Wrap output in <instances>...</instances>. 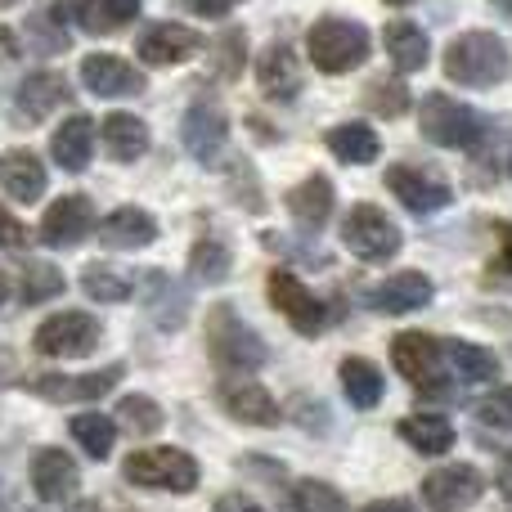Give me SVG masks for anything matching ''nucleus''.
I'll return each mask as SVG.
<instances>
[{
	"label": "nucleus",
	"instance_id": "34",
	"mask_svg": "<svg viewBox=\"0 0 512 512\" xmlns=\"http://www.w3.org/2000/svg\"><path fill=\"white\" fill-rule=\"evenodd\" d=\"M445 355H450V364L459 369L463 382H490L499 373V355L486 351V346H477V342H450Z\"/></svg>",
	"mask_w": 512,
	"mask_h": 512
},
{
	"label": "nucleus",
	"instance_id": "12",
	"mask_svg": "<svg viewBox=\"0 0 512 512\" xmlns=\"http://www.w3.org/2000/svg\"><path fill=\"white\" fill-rule=\"evenodd\" d=\"M441 342L427 333H400L396 342H391V364H396L400 378H409L414 387H436L441 382Z\"/></svg>",
	"mask_w": 512,
	"mask_h": 512
},
{
	"label": "nucleus",
	"instance_id": "3",
	"mask_svg": "<svg viewBox=\"0 0 512 512\" xmlns=\"http://www.w3.org/2000/svg\"><path fill=\"white\" fill-rule=\"evenodd\" d=\"M306 54L319 72L337 77V72H351L369 59V32L351 18H319L306 32Z\"/></svg>",
	"mask_w": 512,
	"mask_h": 512
},
{
	"label": "nucleus",
	"instance_id": "26",
	"mask_svg": "<svg viewBox=\"0 0 512 512\" xmlns=\"http://www.w3.org/2000/svg\"><path fill=\"white\" fill-rule=\"evenodd\" d=\"M382 41H387V54H391V63H396L400 72H423L427 68V54H432V45H427V32L418 23H405V18H396V23H387Z\"/></svg>",
	"mask_w": 512,
	"mask_h": 512
},
{
	"label": "nucleus",
	"instance_id": "52",
	"mask_svg": "<svg viewBox=\"0 0 512 512\" xmlns=\"http://www.w3.org/2000/svg\"><path fill=\"white\" fill-rule=\"evenodd\" d=\"M9 5H18V0H0V9H9Z\"/></svg>",
	"mask_w": 512,
	"mask_h": 512
},
{
	"label": "nucleus",
	"instance_id": "7",
	"mask_svg": "<svg viewBox=\"0 0 512 512\" xmlns=\"http://www.w3.org/2000/svg\"><path fill=\"white\" fill-rule=\"evenodd\" d=\"M342 243H346V252H355L360 261H391V256L400 252V230L382 207L360 203L342 221Z\"/></svg>",
	"mask_w": 512,
	"mask_h": 512
},
{
	"label": "nucleus",
	"instance_id": "40",
	"mask_svg": "<svg viewBox=\"0 0 512 512\" xmlns=\"http://www.w3.org/2000/svg\"><path fill=\"white\" fill-rule=\"evenodd\" d=\"M364 99H369V108H373V113H382V117H400L409 108L405 81H373Z\"/></svg>",
	"mask_w": 512,
	"mask_h": 512
},
{
	"label": "nucleus",
	"instance_id": "2",
	"mask_svg": "<svg viewBox=\"0 0 512 512\" xmlns=\"http://www.w3.org/2000/svg\"><path fill=\"white\" fill-rule=\"evenodd\" d=\"M207 351H212V360L221 364L225 373H252L270 360L261 333L243 324L230 306H216L212 315H207Z\"/></svg>",
	"mask_w": 512,
	"mask_h": 512
},
{
	"label": "nucleus",
	"instance_id": "29",
	"mask_svg": "<svg viewBox=\"0 0 512 512\" xmlns=\"http://www.w3.org/2000/svg\"><path fill=\"white\" fill-rule=\"evenodd\" d=\"M337 378H342V391H346V400H351L355 409H373L382 400V373L373 369L369 360H360V355L342 360Z\"/></svg>",
	"mask_w": 512,
	"mask_h": 512
},
{
	"label": "nucleus",
	"instance_id": "31",
	"mask_svg": "<svg viewBox=\"0 0 512 512\" xmlns=\"http://www.w3.org/2000/svg\"><path fill=\"white\" fill-rule=\"evenodd\" d=\"M140 14V0H81L77 5V18L86 23V32H122L131 18Z\"/></svg>",
	"mask_w": 512,
	"mask_h": 512
},
{
	"label": "nucleus",
	"instance_id": "9",
	"mask_svg": "<svg viewBox=\"0 0 512 512\" xmlns=\"http://www.w3.org/2000/svg\"><path fill=\"white\" fill-rule=\"evenodd\" d=\"M90 230H95V207H90L86 194H63L59 203H50L41 216V243L54 252L81 248Z\"/></svg>",
	"mask_w": 512,
	"mask_h": 512
},
{
	"label": "nucleus",
	"instance_id": "42",
	"mask_svg": "<svg viewBox=\"0 0 512 512\" xmlns=\"http://www.w3.org/2000/svg\"><path fill=\"white\" fill-rule=\"evenodd\" d=\"M0 248H27V225L0 207Z\"/></svg>",
	"mask_w": 512,
	"mask_h": 512
},
{
	"label": "nucleus",
	"instance_id": "49",
	"mask_svg": "<svg viewBox=\"0 0 512 512\" xmlns=\"http://www.w3.org/2000/svg\"><path fill=\"white\" fill-rule=\"evenodd\" d=\"M495 9H499V14H508V18H512V0H495Z\"/></svg>",
	"mask_w": 512,
	"mask_h": 512
},
{
	"label": "nucleus",
	"instance_id": "48",
	"mask_svg": "<svg viewBox=\"0 0 512 512\" xmlns=\"http://www.w3.org/2000/svg\"><path fill=\"white\" fill-rule=\"evenodd\" d=\"M5 297H9V274H5V265H0V306H5Z\"/></svg>",
	"mask_w": 512,
	"mask_h": 512
},
{
	"label": "nucleus",
	"instance_id": "20",
	"mask_svg": "<svg viewBox=\"0 0 512 512\" xmlns=\"http://www.w3.org/2000/svg\"><path fill=\"white\" fill-rule=\"evenodd\" d=\"M432 297H436V288L427 274L400 270L373 288V310H382V315H409V310H423Z\"/></svg>",
	"mask_w": 512,
	"mask_h": 512
},
{
	"label": "nucleus",
	"instance_id": "38",
	"mask_svg": "<svg viewBox=\"0 0 512 512\" xmlns=\"http://www.w3.org/2000/svg\"><path fill=\"white\" fill-rule=\"evenodd\" d=\"M117 414H122V423L131 427V432H140V436H149V432H158L162 427V409L153 405L149 396H122L117 400Z\"/></svg>",
	"mask_w": 512,
	"mask_h": 512
},
{
	"label": "nucleus",
	"instance_id": "16",
	"mask_svg": "<svg viewBox=\"0 0 512 512\" xmlns=\"http://www.w3.org/2000/svg\"><path fill=\"white\" fill-rule=\"evenodd\" d=\"M387 189H391V194H396L414 216L445 212V207H450V198H454L450 189L441 185V180L423 176L418 167H391V171H387Z\"/></svg>",
	"mask_w": 512,
	"mask_h": 512
},
{
	"label": "nucleus",
	"instance_id": "17",
	"mask_svg": "<svg viewBox=\"0 0 512 512\" xmlns=\"http://www.w3.org/2000/svg\"><path fill=\"white\" fill-rule=\"evenodd\" d=\"M158 239V221L144 207H117L99 221V243L108 252H140Z\"/></svg>",
	"mask_w": 512,
	"mask_h": 512
},
{
	"label": "nucleus",
	"instance_id": "18",
	"mask_svg": "<svg viewBox=\"0 0 512 512\" xmlns=\"http://www.w3.org/2000/svg\"><path fill=\"white\" fill-rule=\"evenodd\" d=\"M203 50V36L185 23H158L140 36V59L153 68H167V63H185Z\"/></svg>",
	"mask_w": 512,
	"mask_h": 512
},
{
	"label": "nucleus",
	"instance_id": "28",
	"mask_svg": "<svg viewBox=\"0 0 512 512\" xmlns=\"http://www.w3.org/2000/svg\"><path fill=\"white\" fill-rule=\"evenodd\" d=\"M328 149H333L342 162H351V167H364V162H378L382 140L373 126L346 122V126H333V131H328Z\"/></svg>",
	"mask_w": 512,
	"mask_h": 512
},
{
	"label": "nucleus",
	"instance_id": "39",
	"mask_svg": "<svg viewBox=\"0 0 512 512\" xmlns=\"http://www.w3.org/2000/svg\"><path fill=\"white\" fill-rule=\"evenodd\" d=\"M212 50H216V77H221V81H234V77L243 72V50H248V36L230 27V32L216 36Z\"/></svg>",
	"mask_w": 512,
	"mask_h": 512
},
{
	"label": "nucleus",
	"instance_id": "47",
	"mask_svg": "<svg viewBox=\"0 0 512 512\" xmlns=\"http://www.w3.org/2000/svg\"><path fill=\"white\" fill-rule=\"evenodd\" d=\"M499 243H504V270H512V225H499Z\"/></svg>",
	"mask_w": 512,
	"mask_h": 512
},
{
	"label": "nucleus",
	"instance_id": "37",
	"mask_svg": "<svg viewBox=\"0 0 512 512\" xmlns=\"http://www.w3.org/2000/svg\"><path fill=\"white\" fill-rule=\"evenodd\" d=\"M288 504H292V512H351L346 499L337 495L328 481H297Z\"/></svg>",
	"mask_w": 512,
	"mask_h": 512
},
{
	"label": "nucleus",
	"instance_id": "23",
	"mask_svg": "<svg viewBox=\"0 0 512 512\" xmlns=\"http://www.w3.org/2000/svg\"><path fill=\"white\" fill-rule=\"evenodd\" d=\"M90 149H95V122L81 113H72L68 122H59V131L50 135V153L63 171H86Z\"/></svg>",
	"mask_w": 512,
	"mask_h": 512
},
{
	"label": "nucleus",
	"instance_id": "27",
	"mask_svg": "<svg viewBox=\"0 0 512 512\" xmlns=\"http://www.w3.org/2000/svg\"><path fill=\"white\" fill-rule=\"evenodd\" d=\"M288 212L297 216V225H306V230H319V225L333 216V185H328L324 176L301 180V185L288 194Z\"/></svg>",
	"mask_w": 512,
	"mask_h": 512
},
{
	"label": "nucleus",
	"instance_id": "35",
	"mask_svg": "<svg viewBox=\"0 0 512 512\" xmlns=\"http://www.w3.org/2000/svg\"><path fill=\"white\" fill-rule=\"evenodd\" d=\"M81 292L86 297H95V301H104V306H113V301H126L131 297V279L126 274H117L113 265H86L81 270Z\"/></svg>",
	"mask_w": 512,
	"mask_h": 512
},
{
	"label": "nucleus",
	"instance_id": "43",
	"mask_svg": "<svg viewBox=\"0 0 512 512\" xmlns=\"http://www.w3.org/2000/svg\"><path fill=\"white\" fill-rule=\"evenodd\" d=\"M185 5L194 9V14H203V18H225L239 0H185Z\"/></svg>",
	"mask_w": 512,
	"mask_h": 512
},
{
	"label": "nucleus",
	"instance_id": "24",
	"mask_svg": "<svg viewBox=\"0 0 512 512\" xmlns=\"http://www.w3.org/2000/svg\"><path fill=\"white\" fill-rule=\"evenodd\" d=\"M63 99H68V86H63L59 72H32V77H23L14 104H18V113H23L27 122H45Z\"/></svg>",
	"mask_w": 512,
	"mask_h": 512
},
{
	"label": "nucleus",
	"instance_id": "32",
	"mask_svg": "<svg viewBox=\"0 0 512 512\" xmlns=\"http://www.w3.org/2000/svg\"><path fill=\"white\" fill-rule=\"evenodd\" d=\"M230 270H234V256L221 239H198L194 243V252H189V274H194L198 283H225Z\"/></svg>",
	"mask_w": 512,
	"mask_h": 512
},
{
	"label": "nucleus",
	"instance_id": "50",
	"mask_svg": "<svg viewBox=\"0 0 512 512\" xmlns=\"http://www.w3.org/2000/svg\"><path fill=\"white\" fill-rule=\"evenodd\" d=\"M72 512H104V508H99V504H77Z\"/></svg>",
	"mask_w": 512,
	"mask_h": 512
},
{
	"label": "nucleus",
	"instance_id": "41",
	"mask_svg": "<svg viewBox=\"0 0 512 512\" xmlns=\"http://www.w3.org/2000/svg\"><path fill=\"white\" fill-rule=\"evenodd\" d=\"M477 414L486 418V423H495V427H512V387H499L495 396H486L477 405Z\"/></svg>",
	"mask_w": 512,
	"mask_h": 512
},
{
	"label": "nucleus",
	"instance_id": "8",
	"mask_svg": "<svg viewBox=\"0 0 512 512\" xmlns=\"http://www.w3.org/2000/svg\"><path fill=\"white\" fill-rule=\"evenodd\" d=\"M265 292H270V301L279 306V315L288 319V324L297 328L301 337H315L319 328L328 324L324 301H319L315 292H310L292 270H270V279H265Z\"/></svg>",
	"mask_w": 512,
	"mask_h": 512
},
{
	"label": "nucleus",
	"instance_id": "5",
	"mask_svg": "<svg viewBox=\"0 0 512 512\" xmlns=\"http://www.w3.org/2000/svg\"><path fill=\"white\" fill-rule=\"evenodd\" d=\"M122 477L144 490H171V495H189L198 486V463L185 450H135L122 463Z\"/></svg>",
	"mask_w": 512,
	"mask_h": 512
},
{
	"label": "nucleus",
	"instance_id": "30",
	"mask_svg": "<svg viewBox=\"0 0 512 512\" xmlns=\"http://www.w3.org/2000/svg\"><path fill=\"white\" fill-rule=\"evenodd\" d=\"M400 436H405L418 454H445L454 445V423L441 414H414L400 423Z\"/></svg>",
	"mask_w": 512,
	"mask_h": 512
},
{
	"label": "nucleus",
	"instance_id": "10",
	"mask_svg": "<svg viewBox=\"0 0 512 512\" xmlns=\"http://www.w3.org/2000/svg\"><path fill=\"white\" fill-rule=\"evenodd\" d=\"M481 490H486V481H481V472L468 468V463L436 468V472H427V481H423V499L432 512H468L481 499Z\"/></svg>",
	"mask_w": 512,
	"mask_h": 512
},
{
	"label": "nucleus",
	"instance_id": "6",
	"mask_svg": "<svg viewBox=\"0 0 512 512\" xmlns=\"http://www.w3.org/2000/svg\"><path fill=\"white\" fill-rule=\"evenodd\" d=\"M99 319L86 315V310H63V315H50L41 328H36V351L50 355V360H86L99 346Z\"/></svg>",
	"mask_w": 512,
	"mask_h": 512
},
{
	"label": "nucleus",
	"instance_id": "14",
	"mask_svg": "<svg viewBox=\"0 0 512 512\" xmlns=\"http://www.w3.org/2000/svg\"><path fill=\"white\" fill-rule=\"evenodd\" d=\"M256 81H261L265 99H279V104L297 99L301 95V54L283 41H270L256 54Z\"/></svg>",
	"mask_w": 512,
	"mask_h": 512
},
{
	"label": "nucleus",
	"instance_id": "11",
	"mask_svg": "<svg viewBox=\"0 0 512 512\" xmlns=\"http://www.w3.org/2000/svg\"><path fill=\"white\" fill-rule=\"evenodd\" d=\"M117 378H122L117 364L99 373H27V391L45 400H99L104 391L117 387Z\"/></svg>",
	"mask_w": 512,
	"mask_h": 512
},
{
	"label": "nucleus",
	"instance_id": "44",
	"mask_svg": "<svg viewBox=\"0 0 512 512\" xmlns=\"http://www.w3.org/2000/svg\"><path fill=\"white\" fill-rule=\"evenodd\" d=\"M216 512H265V508L252 504L248 495H225V499H216Z\"/></svg>",
	"mask_w": 512,
	"mask_h": 512
},
{
	"label": "nucleus",
	"instance_id": "19",
	"mask_svg": "<svg viewBox=\"0 0 512 512\" xmlns=\"http://www.w3.org/2000/svg\"><path fill=\"white\" fill-rule=\"evenodd\" d=\"M77 486H81V472L63 450H41L32 459V490L41 504H63V499L77 495Z\"/></svg>",
	"mask_w": 512,
	"mask_h": 512
},
{
	"label": "nucleus",
	"instance_id": "51",
	"mask_svg": "<svg viewBox=\"0 0 512 512\" xmlns=\"http://www.w3.org/2000/svg\"><path fill=\"white\" fill-rule=\"evenodd\" d=\"M0 512H9V504H5V490H0Z\"/></svg>",
	"mask_w": 512,
	"mask_h": 512
},
{
	"label": "nucleus",
	"instance_id": "1",
	"mask_svg": "<svg viewBox=\"0 0 512 512\" xmlns=\"http://www.w3.org/2000/svg\"><path fill=\"white\" fill-rule=\"evenodd\" d=\"M445 77L459 86L486 90L508 77V45L495 32H463L445 50Z\"/></svg>",
	"mask_w": 512,
	"mask_h": 512
},
{
	"label": "nucleus",
	"instance_id": "4",
	"mask_svg": "<svg viewBox=\"0 0 512 512\" xmlns=\"http://www.w3.org/2000/svg\"><path fill=\"white\" fill-rule=\"evenodd\" d=\"M418 126L441 149H477L481 135H486V117L450 95H427L418 108Z\"/></svg>",
	"mask_w": 512,
	"mask_h": 512
},
{
	"label": "nucleus",
	"instance_id": "15",
	"mask_svg": "<svg viewBox=\"0 0 512 512\" xmlns=\"http://www.w3.org/2000/svg\"><path fill=\"white\" fill-rule=\"evenodd\" d=\"M81 81L90 95L99 99H117V95H144V72L131 68L117 54H86L81 59Z\"/></svg>",
	"mask_w": 512,
	"mask_h": 512
},
{
	"label": "nucleus",
	"instance_id": "46",
	"mask_svg": "<svg viewBox=\"0 0 512 512\" xmlns=\"http://www.w3.org/2000/svg\"><path fill=\"white\" fill-rule=\"evenodd\" d=\"M495 486H499V495H504V499H512V454H504V463H499Z\"/></svg>",
	"mask_w": 512,
	"mask_h": 512
},
{
	"label": "nucleus",
	"instance_id": "36",
	"mask_svg": "<svg viewBox=\"0 0 512 512\" xmlns=\"http://www.w3.org/2000/svg\"><path fill=\"white\" fill-rule=\"evenodd\" d=\"M59 292H63V274L54 270V265H45V261L23 265V279H18V297H23V306H41V301L59 297Z\"/></svg>",
	"mask_w": 512,
	"mask_h": 512
},
{
	"label": "nucleus",
	"instance_id": "53",
	"mask_svg": "<svg viewBox=\"0 0 512 512\" xmlns=\"http://www.w3.org/2000/svg\"><path fill=\"white\" fill-rule=\"evenodd\" d=\"M391 5H409V0H391Z\"/></svg>",
	"mask_w": 512,
	"mask_h": 512
},
{
	"label": "nucleus",
	"instance_id": "13",
	"mask_svg": "<svg viewBox=\"0 0 512 512\" xmlns=\"http://www.w3.org/2000/svg\"><path fill=\"white\" fill-rule=\"evenodd\" d=\"M225 144H230V122L216 104H198L185 113V149L194 153L203 167H221Z\"/></svg>",
	"mask_w": 512,
	"mask_h": 512
},
{
	"label": "nucleus",
	"instance_id": "21",
	"mask_svg": "<svg viewBox=\"0 0 512 512\" xmlns=\"http://www.w3.org/2000/svg\"><path fill=\"white\" fill-rule=\"evenodd\" d=\"M221 405L248 427H274L279 423V405H274V396L265 387H256V382H248V378L221 382Z\"/></svg>",
	"mask_w": 512,
	"mask_h": 512
},
{
	"label": "nucleus",
	"instance_id": "22",
	"mask_svg": "<svg viewBox=\"0 0 512 512\" xmlns=\"http://www.w3.org/2000/svg\"><path fill=\"white\" fill-rule=\"evenodd\" d=\"M0 189H5L9 198H18V203H36V198L45 194V167L36 153L27 149H14L0 158Z\"/></svg>",
	"mask_w": 512,
	"mask_h": 512
},
{
	"label": "nucleus",
	"instance_id": "25",
	"mask_svg": "<svg viewBox=\"0 0 512 512\" xmlns=\"http://www.w3.org/2000/svg\"><path fill=\"white\" fill-rule=\"evenodd\" d=\"M99 131H104L108 158H117V162H135L149 153V126L131 113H108L104 122H99Z\"/></svg>",
	"mask_w": 512,
	"mask_h": 512
},
{
	"label": "nucleus",
	"instance_id": "45",
	"mask_svg": "<svg viewBox=\"0 0 512 512\" xmlns=\"http://www.w3.org/2000/svg\"><path fill=\"white\" fill-rule=\"evenodd\" d=\"M364 512H418V508L409 504V499H373Z\"/></svg>",
	"mask_w": 512,
	"mask_h": 512
},
{
	"label": "nucleus",
	"instance_id": "33",
	"mask_svg": "<svg viewBox=\"0 0 512 512\" xmlns=\"http://www.w3.org/2000/svg\"><path fill=\"white\" fill-rule=\"evenodd\" d=\"M72 436H77V445L90 454L95 463H104L108 454H113V441H117V427L108 414H77L72 418Z\"/></svg>",
	"mask_w": 512,
	"mask_h": 512
}]
</instances>
